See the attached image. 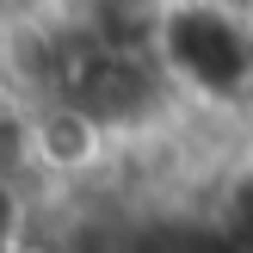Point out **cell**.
Wrapping results in <instances>:
<instances>
[{
	"mask_svg": "<svg viewBox=\"0 0 253 253\" xmlns=\"http://www.w3.org/2000/svg\"><path fill=\"white\" fill-rule=\"evenodd\" d=\"M12 222H19V198H12V185L0 179V247H6V235H12Z\"/></svg>",
	"mask_w": 253,
	"mask_h": 253,
	"instance_id": "277c9868",
	"label": "cell"
},
{
	"mask_svg": "<svg viewBox=\"0 0 253 253\" xmlns=\"http://www.w3.org/2000/svg\"><path fill=\"white\" fill-rule=\"evenodd\" d=\"M155 49L179 81H192L198 93L229 99L253 81V31L235 12H222L216 0H179L161 12Z\"/></svg>",
	"mask_w": 253,
	"mask_h": 253,
	"instance_id": "7a4b0ae2",
	"label": "cell"
},
{
	"mask_svg": "<svg viewBox=\"0 0 253 253\" xmlns=\"http://www.w3.org/2000/svg\"><path fill=\"white\" fill-rule=\"evenodd\" d=\"M222 222H229L235 253H253V173H247V179H235L229 204H222Z\"/></svg>",
	"mask_w": 253,
	"mask_h": 253,
	"instance_id": "3957f363",
	"label": "cell"
},
{
	"mask_svg": "<svg viewBox=\"0 0 253 253\" xmlns=\"http://www.w3.org/2000/svg\"><path fill=\"white\" fill-rule=\"evenodd\" d=\"M49 86L81 124L111 130V124H136L155 105V62L130 43L74 31V37H56V49H49Z\"/></svg>",
	"mask_w": 253,
	"mask_h": 253,
	"instance_id": "6da1fadb",
	"label": "cell"
},
{
	"mask_svg": "<svg viewBox=\"0 0 253 253\" xmlns=\"http://www.w3.org/2000/svg\"><path fill=\"white\" fill-rule=\"evenodd\" d=\"M0 253H6V247H0Z\"/></svg>",
	"mask_w": 253,
	"mask_h": 253,
	"instance_id": "5b68a950",
	"label": "cell"
}]
</instances>
